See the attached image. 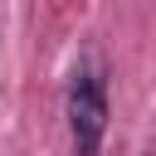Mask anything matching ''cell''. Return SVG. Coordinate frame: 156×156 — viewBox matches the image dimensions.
<instances>
[{
    "mask_svg": "<svg viewBox=\"0 0 156 156\" xmlns=\"http://www.w3.org/2000/svg\"><path fill=\"white\" fill-rule=\"evenodd\" d=\"M107 136V68L102 58H83L68 83V141L73 156H98Z\"/></svg>",
    "mask_w": 156,
    "mask_h": 156,
    "instance_id": "cell-1",
    "label": "cell"
},
{
    "mask_svg": "<svg viewBox=\"0 0 156 156\" xmlns=\"http://www.w3.org/2000/svg\"><path fill=\"white\" fill-rule=\"evenodd\" d=\"M146 156H156V146H151V151H146Z\"/></svg>",
    "mask_w": 156,
    "mask_h": 156,
    "instance_id": "cell-2",
    "label": "cell"
}]
</instances>
